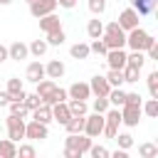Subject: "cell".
<instances>
[{"label":"cell","mask_w":158,"mask_h":158,"mask_svg":"<svg viewBox=\"0 0 158 158\" xmlns=\"http://www.w3.org/2000/svg\"><path fill=\"white\" fill-rule=\"evenodd\" d=\"M91 143H94V138H89L86 133H67L62 153H64V158H81Z\"/></svg>","instance_id":"6da1fadb"},{"label":"cell","mask_w":158,"mask_h":158,"mask_svg":"<svg viewBox=\"0 0 158 158\" xmlns=\"http://www.w3.org/2000/svg\"><path fill=\"white\" fill-rule=\"evenodd\" d=\"M101 40H104V44H106L109 49H121V47H126V30H121V25L114 20V22L104 25Z\"/></svg>","instance_id":"7a4b0ae2"},{"label":"cell","mask_w":158,"mask_h":158,"mask_svg":"<svg viewBox=\"0 0 158 158\" xmlns=\"http://www.w3.org/2000/svg\"><path fill=\"white\" fill-rule=\"evenodd\" d=\"M153 42H156V37H153L151 32H146L141 25L126 32V47H128V49H141V52H146Z\"/></svg>","instance_id":"3957f363"},{"label":"cell","mask_w":158,"mask_h":158,"mask_svg":"<svg viewBox=\"0 0 158 158\" xmlns=\"http://www.w3.org/2000/svg\"><path fill=\"white\" fill-rule=\"evenodd\" d=\"M118 126H121V111H118L116 106H109V109L104 111V131H101V136L114 138V136L118 133Z\"/></svg>","instance_id":"277c9868"},{"label":"cell","mask_w":158,"mask_h":158,"mask_svg":"<svg viewBox=\"0 0 158 158\" xmlns=\"http://www.w3.org/2000/svg\"><path fill=\"white\" fill-rule=\"evenodd\" d=\"M118 111H121V123H123L126 128H136L138 121H141V116H143L141 104H123Z\"/></svg>","instance_id":"5b68a950"},{"label":"cell","mask_w":158,"mask_h":158,"mask_svg":"<svg viewBox=\"0 0 158 158\" xmlns=\"http://www.w3.org/2000/svg\"><path fill=\"white\" fill-rule=\"evenodd\" d=\"M5 126H7V138H12L15 143H20L25 138V118L17 116V114H10L5 118Z\"/></svg>","instance_id":"8992f818"},{"label":"cell","mask_w":158,"mask_h":158,"mask_svg":"<svg viewBox=\"0 0 158 158\" xmlns=\"http://www.w3.org/2000/svg\"><path fill=\"white\" fill-rule=\"evenodd\" d=\"M101 131H104V114H96V111L86 114L84 116V133L89 138H99Z\"/></svg>","instance_id":"52a82bcc"},{"label":"cell","mask_w":158,"mask_h":158,"mask_svg":"<svg viewBox=\"0 0 158 158\" xmlns=\"http://www.w3.org/2000/svg\"><path fill=\"white\" fill-rule=\"evenodd\" d=\"M47 136H49V126L47 123H40L35 118L25 121V138L27 141H44Z\"/></svg>","instance_id":"ba28073f"},{"label":"cell","mask_w":158,"mask_h":158,"mask_svg":"<svg viewBox=\"0 0 158 158\" xmlns=\"http://www.w3.org/2000/svg\"><path fill=\"white\" fill-rule=\"evenodd\" d=\"M57 10V0H32L30 2V15L32 17H42V15H49Z\"/></svg>","instance_id":"9c48e42d"},{"label":"cell","mask_w":158,"mask_h":158,"mask_svg":"<svg viewBox=\"0 0 158 158\" xmlns=\"http://www.w3.org/2000/svg\"><path fill=\"white\" fill-rule=\"evenodd\" d=\"M138 20H141V15L133 10V7H126V10H121V15H118V25H121V30H133V27H138Z\"/></svg>","instance_id":"30bf717a"},{"label":"cell","mask_w":158,"mask_h":158,"mask_svg":"<svg viewBox=\"0 0 158 158\" xmlns=\"http://www.w3.org/2000/svg\"><path fill=\"white\" fill-rule=\"evenodd\" d=\"M104 59H106L109 69H123V67H126V47H121V49H109V52L104 54Z\"/></svg>","instance_id":"8fae6325"},{"label":"cell","mask_w":158,"mask_h":158,"mask_svg":"<svg viewBox=\"0 0 158 158\" xmlns=\"http://www.w3.org/2000/svg\"><path fill=\"white\" fill-rule=\"evenodd\" d=\"M67 96H69V99H81V101H89V99H91L89 81H74V84L67 89Z\"/></svg>","instance_id":"7c38bea8"},{"label":"cell","mask_w":158,"mask_h":158,"mask_svg":"<svg viewBox=\"0 0 158 158\" xmlns=\"http://www.w3.org/2000/svg\"><path fill=\"white\" fill-rule=\"evenodd\" d=\"M44 77H47V74H44V64H42L40 59H35V62L27 64V69H25V79H27V81L37 84V81L44 79Z\"/></svg>","instance_id":"4fadbf2b"},{"label":"cell","mask_w":158,"mask_h":158,"mask_svg":"<svg viewBox=\"0 0 158 158\" xmlns=\"http://www.w3.org/2000/svg\"><path fill=\"white\" fill-rule=\"evenodd\" d=\"M5 91L10 94V101H22L25 99V89H22V79H17V77H10L7 79V86H5Z\"/></svg>","instance_id":"5bb4252c"},{"label":"cell","mask_w":158,"mask_h":158,"mask_svg":"<svg viewBox=\"0 0 158 158\" xmlns=\"http://www.w3.org/2000/svg\"><path fill=\"white\" fill-rule=\"evenodd\" d=\"M89 89H91V96H106L111 86H109V81H106L104 74H96V77L89 79Z\"/></svg>","instance_id":"9a60e30c"},{"label":"cell","mask_w":158,"mask_h":158,"mask_svg":"<svg viewBox=\"0 0 158 158\" xmlns=\"http://www.w3.org/2000/svg\"><path fill=\"white\" fill-rule=\"evenodd\" d=\"M72 118V111H69V106H67V101H57V104H52V121H57V123H67Z\"/></svg>","instance_id":"2e32d148"},{"label":"cell","mask_w":158,"mask_h":158,"mask_svg":"<svg viewBox=\"0 0 158 158\" xmlns=\"http://www.w3.org/2000/svg\"><path fill=\"white\" fill-rule=\"evenodd\" d=\"M30 57V49H27V44L25 42H12L10 47H7V59H15V62H22V59H27Z\"/></svg>","instance_id":"e0dca14e"},{"label":"cell","mask_w":158,"mask_h":158,"mask_svg":"<svg viewBox=\"0 0 158 158\" xmlns=\"http://www.w3.org/2000/svg\"><path fill=\"white\" fill-rule=\"evenodd\" d=\"M64 72H67V67H64L62 59H49V62L44 64V74H47L49 79H62Z\"/></svg>","instance_id":"ac0fdd59"},{"label":"cell","mask_w":158,"mask_h":158,"mask_svg":"<svg viewBox=\"0 0 158 158\" xmlns=\"http://www.w3.org/2000/svg\"><path fill=\"white\" fill-rule=\"evenodd\" d=\"M30 116H32L35 121H40V123H47V126H49V123H52V106H49V104H40L37 109H32V111H30Z\"/></svg>","instance_id":"d6986e66"},{"label":"cell","mask_w":158,"mask_h":158,"mask_svg":"<svg viewBox=\"0 0 158 158\" xmlns=\"http://www.w3.org/2000/svg\"><path fill=\"white\" fill-rule=\"evenodd\" d=\"M62 27V20L54 15V12H49V15H42L40 17V30L47 35V32H52V30H59Z\"/></svg>","instance_id":"ffe728a7"},{"label":"cell","mask_w":158,"mask_h":158,"mask_svg":"<svg viewBox=\"0 0 158 158\" xmlns=\"http://www.w3.org/2000/svg\"><path fill=\"white\" fill-rule=\"evenodd\" d=\"M35 86H37L35 91H37V94H40V99L44 101V99H47V96H49V94L54 91V86H57V84H54V79H49V77H44V79H40V81H37Z\"/></svg>","instance_id":"44dd1931"},{"label":"cell","mask_w":158,"mask_h":158,"mask_svg":"<svg viewBox=\"0 0 158 158\" xmlns=\"http://www.w3.org/2000/svg\"><path fill=\"white\" fill-rule=\"evenodd\" d=\"M106 99H109V104H111V106L121 109V106H123V101H126V91H123L121 86H111V89H109V94H106Z\"/></svg>","instance_id":"7402d4cb"},{"label":"cell","mask_w":158,"mask_h":158,"mask_svg":"<svg viewBox=\"0 0 158 158\" xmlns=\"http://www.w3.org/2000/svg\"><path fill=\"white\" fill-rule=\"evenodd\" d=\"M86 35H89L91 40H99V37L104 35V22L99 20V15H94V20L86 22Z\"/></svg>","instance_id":"603a6c76"},{"label":"cell","mask_w":158,"mask_h":158,"mask_svg":"<svg viewBox=\"0 0 158 158\" xmlns=\"http://www.w3.org/2000/svg\"><path fill=\"white\" fill-rule=\"evenodd\" d=\"M146 62H148V59H146V52H141V49H131V52H126V64L143 69Z\"/></svg>","instance_id":"cb8c5ba5"},{"label":"cell","mask_w":158,"mask_h":158,"mask_svg":"<svg viewBox=\"0 0 158 158\" xmlns=\"http://www.w3.org/2000/svg\"><path fill=\"white\" fill-rule=\"evenodd\" d=\"M17 156V143L12 138H0V158H15Z\"/></svg>","instance_id":"d4e9b609"},{"label":"cell","mask_w":158,"mask_h":158,"mask_svg":"<svg viewBox=\"0 0 158 158\" xmlns=\"http://www.w3.org/2000/svg\"><path fill=\"white\" fill-rule=\"evenodd\" d=\"M156 2L158 0H131V5H133V10L143 17V15H151L153 10H156Z\"/></svg>","instance_id":"484cf974"},{"label":"cell","mask_w":158,"mask_h":158,"mask_svg":"<svg viewBox=\"0 0 158 158\" xmlns=\"http://www.w3.org/2000/svg\"><path fill=\"white\" fill-rule=\"evenodd\" d=\"M67 106H69L72 116H86V111H89V104L81 99H67Z\"/></svg>","instance_id":"4316f807"},{"label":"cell","mask_w":158,"mask_h":158,"mask_svg":"<svg viewBox=\"0 0 158 158\" xmlns=\"http://www.w3.org/2000/svg\"><path fill=\"white\" fill-rule=\"evenodd\" d=\"M69 54H72V59H89V44L86 42H77V44H72L69 47Z\"/></svg>","instance_id":"83f0119b"},{"label":"cell","mask_w":158,"mask_h":158,"mask_svg":"<svg viewBox=\"0 0 158 158\" xmlns=\"http://www.w3.org/2000/svg\"><path fill=\"white\" fill-rule=\"evenodd\" d=\"M64 42H67V32H64L62 27L47 32V44H49V47H59V44H64Z\"/></svg>","instance_id":"f1b7e54d"},{"label":"cell","mask_w":158,"mask_h":158,"mask_svg":"<svg viewBox=\"0 0 158 158\" xmlns=\"http://www.w3.org/2000/svg\"><path fill=\"white\" fill-rule=\"evenodd\" d=\"M27 49H30V54H32V57H37V59H40V57L49 49V44H47V40H32V42L27 44Z\"/></svg>","instance_id":"f546056e"},{"label":"cell","mask_w":158,"mask_h":158,"mask_svg":"<svg viewBox=\"0 0 158 158\" xmlns=\"http://www.w3.org/2000/svg\"><path fill=\"white\" fill-rule=\"evenodd\" d=\"M141 111L148 116V118H158V99H148V101H141Z\"/></svg>","instance_id":"4dcf8cb0"},{"label":"cell","mask_w":158,"mask_h":158,"mask_svg":"<svg viewBox=\"0 0 158 158\" xmlns=\"http://www.w3.org/2000/svg\"><path fill=\"white\" fill-rule=\"evenodd\" d=\"M67 133H84V116H72L67 123H64Z\"/></svg>","instance_id":"1f68e13d"},{"label":"cell","mask_w":158,"mask_h":158,"mask_svg":"<svg viewBox=\"0 0 158 158\" xmlns=\"http://www.w3.org/2000/svg\"><path fill=\"white\" fill-rule=\"evenodd\" d=\"M121 72H123V81H126V84H136V81L141 79V69H138V67H131V64H126Z\"/></svg>","instance_id":"d6a6232c"},{"label":"cell","mask_w":158,"mask_h":158,"mask_svg":"<svg viewBox=\"0 0 158 158\" xmlns=\"http://www.w3.org/2000/svg\"><path fill=\"white\" fill-rule=\"evenodd\" d=\"M104 77H106L109 86H123V84H126V81H123V72H121V69H109Z\"/></svg>","instance_id":"836d02e7"},{"label":"cell","mask_w":158,"mask_h":158,"mask_svg":"<svg viewBox=\"0 0 158 158\" xmlns=\"http://www.w3.org/2000/svg\"><path fill=\"white\" fill-rule=\"evenodd\" d=\"M114 141H116V143H118V148H123V151L133 148V136H131L128 131H123V133H116V136H114Z\"/></svg>","instance_id":"e575fe53"},{"label":"cell","mask_w":158,"mask_h":158,"mask_svg":"<svg viewBox=\"0 0 158 158\" xmlns=\"http://www.w3.org/2000/svg\"><path fill=\"white\" fill-rule=\"evenodd\" d=\"M138 156L141 158H156L158 156V146L156 143H141L138 146Z\"/></svg>","instance_id":"d590c367"},{"label":"cell","mask_w":158,"mask_h":158,"mask_svg":"<svg viewBox=\"0 0 158 158\" xmlns=\"http://www.w3.org/2000/svg\"><path fill=\"white\" fill-rule=\"evenodd\" d=\"M7 109H10V114H17V116H22V118H27V116H30V109H27L22 101H10V104H7Z\"/></svg>","instance_id":"8d00e7d4"},{"label":"cell","mask_w":158,"mask_h":158,"mask_svg":"<svg viewBox=\"0 0 158 158\" xmlns=\"http://www.w3.org/2000/svg\"><path fill=\"white\" fill-rule=\"evenodd\" d=\"M89 52L91 54H99V57H104L106 52H109V47L104 44V40L99 37V40H91V44H89Z\"/></svg>","instance_id":"74e56055"},{"label":"cell","mask_w":158,"mask_h":158,"mask_svg":"<svg viewBox=\"0 0 158 158\" xmlns=\"http://www.w3.org/2000/svg\"><path fill=\"white\" fill-rule=\"evenodd\" d=\"M146 81H148V94H151L153 99H158V72H151V74L146 77Z\"/></svg>","instance_id":"f35d334b"},{"label":"cell","mask_w":158,"mask_h":158,"mask_svg":"<svg viewBox=\"0 0 158 158\" xmlns=\"http://www.w3.org/2000/svg\"><path fill=\"white\" fill-rule=\"evenodd\" d=\"M109 106H111V104H109V99H106V96H94V99H91V109H94L96 114H104Z\"/></svg>","instance_id":"ab89813d"},{"label":"cell","mask_w":158,"mask_h":158,"mask_svg":"<svg viewBox=\"0 0 158 158\" xmlns=\"http://www.w3.org/2000/svg\"><path fill=\"white\" fill-rule=\"evenodd\" d=\"M86 153H89L91 158H109V153H111V151H109L106 146H96V143H91Z\"/></svg>","instance_id":"60d3db41"},{"label":"cell","mask_w":158,"mask_h":158,"mask_svg":"<svg viewBox=\"0 0 158 158\" xmlns=\"http://www.w3.org/2000/svg\"><path fill=\"white\" fill-rule=\"evenodd\" d=\"M22 104H25V106H27V109L32 111V109H37V106L42 104V99H40V94H37V91H32V94H25Z\"/></svg>","instance_id":"b9f144b4"},{"label":"cell","mask_w":158,"mask_h":158,"mask_svg":"<svg viewBox=\"0 0 158 158\" xmlns=\"http://www.w3.org/2000/svg\"><path fill=\"white\" fill-rule=\"evenodd\" d=\"M17 156H20V158H35L37 151H35L32 143H20V146H17Z\"/></svg>","instance_id":"7bdbcfd3"},{"label":"cell","mask_w":158,"mask_h":158,"mask_svg":"<svg viewBox=\"0 0 158 158\" xmlns=\"http://www.w3.org/2000/svg\"><path fill=\"white\" fill-rule=\"evenodd\" d=\"M91 15H104L106 12V0H86Z\"/></svg>","instance_id":"ee69618b"},{"label":"cell","mask_w":158,"mask_h":158,"mask_svg":"<svg viewBox=\"0 0 158 158\" xmlns=\"http://www.w3.org/2000/svg\"><path fill=\"white\" fill-rule=\"evenodd\" d=\"M146 59H151V62H156V59H158V42H153V44L146 49Z\"/></svg>","instance_id":"f6af8a7d"},{"label":"cell","mask_w":158,"mask_h":158,"mask_svg":"<svg viewBox=\"0 0 158 158\" xmlns=\"http://www.w3.org/2000/svg\"><path fill=\"white\" fill-rule=\"evenodd\" d=\"M143 99H141V94L138 91H126V101L123 104H141Z\"/></svg>","instance_id":"bcb514c9"},{"label":"cell","mask_w":158,"mask_h":158,"mask_svg":"<svg viewBox=\"0 0 158 158\" xmlns=\"http://www.w3.org/2000/svg\"><path fill=\"white\" fill-rule=\"evenodd\" d=\"M111 158H128V151H123V148H116L114 153H109Z\"/></svg>","instance_id":"7dc6e473"},{"label":"cell","mask_w":158,"mask_h":158,"mask_svg":"<svg viewBox=\"0 0 158 158\" xmlns=\"http://www.w3.org/2000/svg\"><path fill=\"white\" fill-rule=\"evenodd\" d=\"M57 5H59V7H64V10H72V7L77 5V0H59Z\"/></svg>","instance_id":"c3c4849f"},{"label":"cell","mask_w":158,"mask_h":158,"mask_svg":"<svg viewBox=\"0 0 158 158\" xmlns=\"http://www.w3.org/2000/svg\"><path fill=\"white\" fill-rule=\"evenodd\" d=\"M7 104H10V94L7 91H0V109H5Z\"/></svg>","instance_id":"681fc988"},{"label":"cell","mask_w":158,"mask_h":158,"mask_svg":"<svg viewBox=\"0 0 158 158\" xmlns=\"http://www.w3.org/2000/svg\"><path fill=\"white\" fill-rule=\"evenodd\" d=\"M5 59H7V47H5V44H0V64H2Z\"/></svg>","instance_id":"f907efd6"},{"label":"cell","mask_w":158,"mask_h":158,"mask_svg":"<svg viewBox=\"0 0 158 158\" xmlns=\"http://www.w3.org/2000/svg\"><path fill=\"white\" fill-rule=\"evenodd\" d=\"M10 2H12V0H0V5H10Z\"/></svg>","instance_id":"816d5d0a"},{"label":"cell","mask_w":158,"mask_h":158,"mask_svg":"<svg viewBox=\"0 0 158 158\" xmlns=\"http://www.w3.org/2000/svg\"><path fill=\"white\" fill-rule=\"evenodd\" d=\"M25 2H27V5H30V2H32V0H25Z\"/></svg>","instance_id":"f5cc1de1"},{"label":"cell","mask_w":158,"mask_h":158,"mask_svg":"<svg viewBox=\"0 0 158 158\" xmlns=\"http://www.w3.org/2000/svg\"><path fill=\"white\" fill-rule=\"evenodd\" d=\"M57 2H59V0H57Z\"/></svg>","instance_id":"db71d44e"}]
</instances>
